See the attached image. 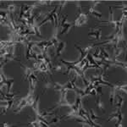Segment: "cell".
<instances>
[{
	"label": "cell",
	"instance_id": "6da1fadb",
	"mask_svg": "<svg viewBox=\"0 0 127 127\" xmlns=\"http://www.w3.org/2000/svg\"><path fill=\"white\" fill-rule=\"evenodd\" d=\"M87 15L86 14H83L82 12L81 11V9L79 10V14L77 15L76 18H75V20L74 22V26H84V25L87 24Z\"/></svg>",
	"mask_w": 127,
	"mask_h": 127
},
{
	"label": "cell",
	"instance_id": "7a4b0ae2",
	"mask_svg": "<svg viewBox=\"0 0 127 127\" xmlns=\"http://www.w3.org/2000/svg\"><path fill=\"white\" fill-rule=\"evenodd\" d=\"M67 18H68V15H64V20H62V22H61L60 24V26H62V31H61V34H64V33H69V32L70 31L71 28L74 26V24L73 23H65V21H66Z\"/></svg>",
	"mask_w": 127,
	"mask_h": 127
},
{
	"label": "cell",
	"instance_id": "3957f363",
	"mask_svg": "<svg viewBox=\"0 0 127 127\" xmlns=\"http://www.w3.org/2000/svg\"><path fill=\"white\" fill-rule=\"evenodd\" d=\"M93 32H90L88 33V36H95V39L96 40H99L101 38V29L98 28V29H92Z\"/></svg>",
	"mask_w": 127,
	"mask_h": 127
},
{
	"label": "cell",
	"instance_id": "277c9868",
	"mask_svg": "<svg viewBox=\"0 0 127 127\" xmlns=\"http://www.w3.org/2000/svg\"><path fill=\"white\" fill-rule=\"evenodd\" d=\"M20 66L24 69V81L25 80H27V78H29L30 75L32 74V69L30 68V67H27V66H24V65L20 64Z\"/></svg>",
	"mask_w": 127,
	"mask_h": 127
},
{
	"label": "cell",
	"instance_id": "5b68a950",
	"mask_svg": "<svg viewBox=\"0 0 127 127\" xmlns=\"http://www.w3.org/2000/svg\"><path fill=\"white\" fill-rule=\"evenodd\" d=\"M66 47V43L64 42H60L58 44V46L56 47V53H57V57L60 56L61 53L64 51V49Z\"/></svg>",
	"mask_w": 127,
	"mask_h": 127
},
{
	"label": "cell",
	"instance_id": "8992f818",
	"mask_svg": "<svg viewBox=\"0 0 127 127\" xmlns=\"http://www.w3.org/2000/svg\"><path fill=\"white\" fill-rule=\"evenodd\" d=\"M96 106H97V108L98 110H100V111H102L103 113L105 112V105H104L103 102L100 100V98H97Z\"/></svg>",
	"mask_w": 127,
	"mask_h": 127
},
{
	"label": "cell",
	"instance_id": "52a82bcc",
	"mask_svg": "<svg viewBox=\"0 0 127 127\" xmlns=\"http://www.w3.org/2000/svg\"><path fill=\"white\" fill-rule=\"evenodd\" d=\"M1 76H2V81H4L5 84H7V86H8V92H10V88H11L12 83L14 82V79H7V78H5V77H3V73H2Z\"/></svg>",
	"mask_w": 127,
	"mask_h": 127
},
{
	"label": "cell",
	"instance_id": "ba28073f",
	"mask_svg": "<svg viewBox=\"0 0 127 127\" xmlns=\"http://www.w3.org/2000/svg\"><path fill=\"white\" fill-rule=\"evenodd\" d=\"M90 117H91L92 120H98V119H100L99 117H97V116L95 115V114H94V112L93 111V109H90Z\"/></svg>",
	"mask_w": 127,
	"mask_h": 127
},
{
	"label": "cell",
	"instance_id": "9c48e42d",
	"mask_svg": "<svg viewBox=\"0 0 127 127\" xmlns=\"http://www.w3.org/2000/svg\"><path fill=\"white\" fill-rule=\"evenodd\" d=\"M97 93H98V94H103V93H102V87H97Z\"/></svg>",
	"mask_w": 127,
	"mask_h": 127
}]
</instances>
